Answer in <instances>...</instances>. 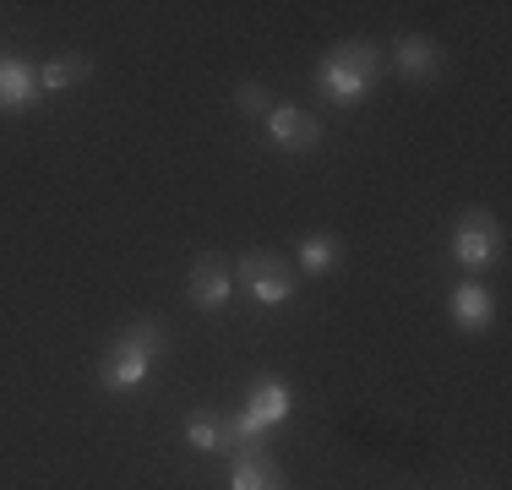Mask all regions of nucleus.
Masks as SVG:
<instances>
[{
  "instance_id": "obj_5",
  "label": "nucleus",
  "mask_w": 512,
  "mask_h": 490,
  "mask_svg": "<svg viewBox=\"0 0 512 490\" xmlns=\"http://www.w3.org/2000/svg\"><path fill=\"white\" fill-rule=\"evenodd\" d=\"M267 137H273L278 153H311L322 142V120L300 104H273L267 109Z\"/></svg>"
},
{
  "instance_id": "obj_10",
  "label": "nucleus",
  "mask_w": 512,
  "mask_h": 490,
  "mask_svg": "<svg viewBox=\"0 0 512 490\" xmlns=\"http://www.w3.org/2000/svg\"><path fill=\"white\" fill-rule=\"evenodd\" d=\"M453 322H458V333H485L496 322V300L480 278H463L453 289Z\"/></svg>"
},
{
  "instance_id": "obj_3",
  "label": "nucleus",
  "mask_w": 512,
  "mask_h": 490,
  "mask_svg": "<svg viewBox=\"0 0 512 490\" xmlns=\"http://www.w3.org/2000/svg\"><path fill=\"white\" fill-rule=\"evenodd\" d=\"M502 256H507V235H502V224H496V213L463 207L458 224H453V262L469 267V273H485V267H496Z\"/></svg>"
},
{
  "instance_id": "obj_15",
  "label": "nucleus",
  "mask_w": 512,
  "mask_h": 490,
  "mask_svg": "<svg viewBox=\"0 0 512 490\" xmlns=\"http://www.w3.org/2000/svg\"><path fill=\"white\" fill-rule=\"evenodd\" d=\"M235 109L256 120V115H267V109H273V93H267L262 82H240V88H235Z\"/></svg>"
},
{
  "instance_id": "obj_4",
  "label": "nucleus",
  "mask_w": 512,
  "mask_h": 490,
  "mask_svg": "<svg viewBox=\"0 0 512 490\" xmlns=\"http://www.w3.org/2000/svg\"><path fill=\"white\" fill-rule=\"evenodd\" d=\"M186 294H191L197 311H224L229 294H235V267H229L218 251H202L197 262H191V273H186Z\"/></svg>"
},
{
  "instance_id": "obj_7",
  "label": "nucleus",
  "mask_w": 512,
  "mask_h": 490,
  "mask_svg": "<svg viewBox=\"0 0 512 490\" xmlns=\"http://www.w3.org/2000/svg\"><path fill=\"white\" fill-rule=\"evenodd\" d=\"M387 66L409 82H431V77H442V44L425 39V33H404V39L387 49Z\"/></svg>"
},
{
  "instance_id": "obj_12",
  "label": "nucleus",
  "mask_w": 512,
  "mask_h": 490,
  "mask_svg": "<svg viewBox=\"0 0 512 490\" xmlns=\"http://www.w3.org/2000/svg\"><path fill=\"white\" fill-rule=\"evenodd\" d=\"M93 77V60L88 55H55L39 66V93H60V88H77V82Z\"/></svg>"
},
{
  "instance_id": "obj_9",
  "label": "nucleus",
  "mask_w": 512,
  "mask_h": 490,
  "mask_svg": "<svg viewBox=\"0 0 512 490\" xmlns=\"http://www.w3.org/2000/svg\"><path fill=\"white\" fill-rule=\"evenodd\" d=\"M39 104V66L17 55H0V115H22Z\"/></svg>"
},
{
  "instance_id": "obj_2",
  "label": "nucleus",
  "mask_w": 512,
  "mask_h": 490,
  "mask_svg": "<svg viewBox=\"0 0 512 490\" xmlns=\"http://www.w3.org/2000/svg\"><path fill=\"white\" fill-rule=\"evenodd\" d=\"M235 284L246 289L262 311H278V305L295 300L300 273H295V262H289V256H278V251H246L235 262Z\"/></svg>"
},
{
  "instance_id": "obj_11",
  "label": "nucleus",
  "mask_w": 512,
  "mask_h": 490,
  "mask_svg": "<svg viewBox=\"0 0 512 490\" xmlns=\"http://www.w3.org/2000/svg\"><path fill=\"white\" fill-rule=\"evenodd\" d=\"M338 262H344V240H338V235H327V229H316V235H306V240H300L295 273H306V278H322V273H333Z\"/></svg>"
},
{
  "instance_id": "obj_13",
  "label": "nucleus",
  "mask_w": 512,
  "mask_h": 490,
  "mask_svg": "<svg viewBox=\"0 0 512 490\" xmlns=\"http://www.w3.org/2000/svg\"><path fill=\"white\" fill-rule=\"evenodd\" d=\"M120 338H126V343H137V349L148 354V360H164V354H169V343H175V338H169V327L158 322V316H131V322H126V333H120Z\"/></svg>"
},
{
  "instance_id": "obj_8",
  "label": "nucleus",
  "mask_w": 512,
  "mask_h": 490,
  "mask_svg": "<svg viewBox=\"0 0 512 490\" xmlns=\"http://www.w3.org/2000/svg\"><path fill=\"white\" fill-rule=\"evenodd\" d=\"M229 490H289L284 474H278V463H273V452H267V441L240 447L235 458H229Z\"/></svg>"
},
{
  "instance_id": "obj_14",
  "label": "nucleus",
  "mask_w": 512,
  "mask_h": 490,
  "mask_svg": "<svg viewBox=\"0 0 512 490\" xmlns=\"http://www.w3.org/2000/svg\"><path fill=\"white\" fill-rule=\"evenodd\" d=\"M186 447L191 452H218V414L213 409H191L186 414Z\"/></svg>"
},
{
  "instance_id": "obj_6",
  "label": "nucleus",
  "mask_w": 512,
  "mask_h": 490,
  "mask_svg": "<svg viewBox=\"0 0 512 490\" xmlns=\"http://www.w3.org/2000/svg\"><path fill=\"white\" fill-rule=\"evenodd\" d=\"M148 371H153V360L137 349V343H126V338H115L104 349V360H99V387L104 392H137L142 382H148Z\"/></svg>"
},
{
  "instance_id": "obj_1",
  "label": "nucleus",
  "mask_w": 512,
  "mask_h": 490,
  "mask_svg": "<svg viewBox=\"0 0 512 490\" xmlns=\"http://www.w3.org/2000/svg\"><path fill=\"white\" fill-rule=\"evenodd\" d=\"M382 71H387V49H376L371 39H344L316 60V93L338 109H355L371 98Z\"/></svg>"
}]
</instances>
